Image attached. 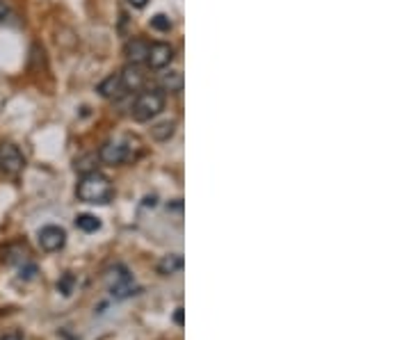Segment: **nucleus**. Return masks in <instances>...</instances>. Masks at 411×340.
Listing matches in <instances>:
<instances>
[{
	"instance_id": "f257e3e1",
	"label": "nucleus",
	"mask_w": 411,
	"mask_h": 340,
	"mask_svg": "<svg viewBox=\"0 0 411 340\" xmlns=\"http://www.w3.org/2000/svg\"><path fill=\"white\" fill-rule=\"evenodd\" d=\"M76 194L82 203H108L112 199V183L106 174L101 171H89V174H82V178L76 188Z\"/></svg>"
},
{
	"instance_id": "f03ea898",
	"label": "nucleus",
	"mask_w": 411,
	"mask_h": 340,
	"mask_svg": "<svg viewBox=\"0 0 411 340\" xmlns=\"http://www.w3.org/2000/svg\"><path fill=\"white\" fill-rule=\"evenodd\" d=\"M133 149H142V144L137 137H126L123 142H106L98 151V160L110 164V167H119V164L135 162L140 153Z\"/></svg>"
},
{
	"instance_id": "7ed1b4c3",
	"label": "nucleus",
	"mask_w": 411,
	"mask_h": 340,
	"mask_svg": "<svg viewBox=\"0 0 411 340\" xmlns=\"http://www.w3.org/2000/svg\"><path fill=\"white\" fill-rule=\"evenodd\" d=\"M164 110V94L160 89H144L137 94L133 103L130 115L135 121H151L156 115Z\"/></svg>"
},
{
	"instance_id": "20e7f679",
	"label": "nucleus",
	"mask_w": 411,
	"mask_h": 340,
	"mask_svg": "<svg viewBox=\"0 0 411 340\" xmlns=\"http://www.w3.org/2000/svg\"><path fill=\"white\" fill-rule=\"evenodd\" d=\"M106 283L108 290L115 300H128V297L137 295L140 288L133 281V274L123 265H115L106 272Z\"/></svg>"
},
{
	"instance_id": "39448f33",
	"label": "nucleus",
	"mask_w": 411,
	"mask_h": 340,
	"mask_svg": "<svg viewBox=\"0 0 411 340\" xmlns=\"http://www.w3.org/2000/svg\"><path fill=\"white\" fill-rule=\"evenodd\" d=\"M26 169V158L14 142H0V171L5 176H18Z\"/></svg>"
},
{
	"instance_id": "423d86ee",
	"label": "nucleus",
	"mask_w": 411,
	"mask_h": 340,
	"mask_svg": "<svg viewBox=\"0 0 411 340\" xmlns=\"http://www.w3.org/2000/svg\"><path fill=\"white\" fill-rule=\"evenodd\" d=\"M67 244V233L60 229V226H44L39 231V246L44 251H60L62 246Z\"/></svg>"
},
{
	"instance_id": "0eeeda50",
	"label": "nucleus",
	"mask_w": 411,
	"mask_h": 340,
	"mask_svg": "<svg viewBox=\"0 0 411 340\" xmlns=\"http://www.w3.org/2000/svg\"><path fill=\"white\" fill-rule=\"evenodd\" d=\"M171 60H174V48L169 44H162V41H158V44H151L149 46L147 64L151 69H164V67H169Z\"/></svg>"
},
{
	"instance_id": "6e6552de",
	"label": "nucleus",
	"mask_w": 411,
	"mask_h": 340,
	"mask_svg": "<svg viewBox=\"0 0 411 340\" xmlns=\"http://www.w3.org/2000/svg\"><path fill=\"white\" fill-rule=\"evenodd\" d=\"M98 94L103 98H110V101H121L123 96L128 94V89H126V85H123L121 76L115 74V76H108L106 80L101 82V85H98Z\"/></svg>"
},
{
	"instance_id": "1a4fd4ad",
	"label": "nucleus",
	"mask_w": 411,
	"mask_h": 340,
	"mask_svg": "<svg viewBox=\"0 0 411 340\" xmlns=\"http://www.w3.org/2000/svg\"><path fill=\"white\" fill-rule=\"evenodd\" d=\"M119 76H121L123 85H126L128 91H137L144 87V82H147V74L140 69V64H126Z\"/></svg>"
},
{
	"instance_id": "9d476101",
	"label": "nucleus",
	"mask_w": 411,
	"mask_h": 340,
	"mask_svg": "<svg viewBox=\"0 0 411 340\" xmlns=\"http://www.w3.org/2000/svg\"><path fill=\"white\" fill-rule=\"evenodd\" d=\"M126 55L130 60V64H142V62H147L149 44L144 39H133L126 44Z\"/></svg>"
},
{
	"instance_id": "9b49d317",
	"label": "nucleus",
	"mask_w": 411,
	"mask_h": 340,
	"mask_svg": "<svg viewBox=\"0 0 411 340\" xmlns=\"http://www.w3.org/2000/svg\"><path fill=\"white\" fill-rule=\"evenodd\" d=\"M183 270V256L181 254H171V256H162V261L158 263V272L162 276H171Z\"/></svg>"
},
{
	"instance_id": "f8f14e48",
	"label": "nucleus",
	"mask_w": 411,
	"mask_h": 340,
	"mask_svg": "<svg viewBox=\"0 0 411 340\" xmlns=\"http://www.w3.org/2000/svg\"><path fill=\"white\" fill-rule=\"evenodd\" d=\"M174 132H176V121L167 119V121L156 123V126L151 128V137L158 140V142H167L169 137H174Z\"/></svg>"
},
{
	"instance_id": "ddd939ff",
	"label": "nucleus",
	"mask_w": 411,
	"mask_h": 340,
	"mask_svg": "<svg viewBox=\"0 0 411 340\" xmlns=\"http://www.w3.org/2000/svg\"><path fill=\"white\" fill-rule=\"evenodd\" d=\"M28 249L23 244H12V246H7L5 254H3V261L9 263V265H26L28 263Z\"/></svg>"
},
{
	"instance_id": "4468645a",
	"label": "nucleus",
	"mask_w": 411,
	"mask_h": 340,
	"mask_svg": "<svg viewBox=\"0 0 411 340\" xmlns=\"http://www.w3.org/2000/svg\"><path fill=\"white\" fill-rule=\"evenodd\" d=\"M160 85L164 91H181L183 89V76H181V71H169V74H164L162 80H160Z\"/></svg>"
},
{
	"instance_id": "2eb2a0df",
	"label": "nucleus",
	"mask_w": 411,
	"mask_h": 340,
	"mask_svg": "<svg viewBox=\"0 0 411 340\" xmlns=\"http://www.w3.org/2000/svg\"><path fill=\"white\" fill-rule=\"evenodd\" d=\"M76 226L85 233H94V231L101 229V222H98V217H94V215H78Z\"/></svg>"
},
{
	"instance_id": "dca6fc26",
	"label": "nucleus",
	"mask_w": 411,
	"mask_h": 340,
	"mask_svg": "<svg viewBox=\"0 0 411 340\" xmlns=\"http://www.w3.org/2000/svg\"><path fill=\"white\" fill-rule=\"evenodd\" d=\"M96 160H98V156L96 153H87V156H82V158H78L76 160V169L80 171V174H89V171H94L96 167Z\"/></svg>"
},
{
	"instance_id": "f3484780",
	"label": "nucleus",
	"mask_w": 411,
	"mask_h": 340,
	"mask_svg": "<svg viewBox=\"0 0 411 340\" xmlns=\"http://www.w3.org/2000/svg\"><path fill=\"white\" fill-rule=\"evenodd\" d=\"M151 28L153 30H160V33H169L171 30V21L169 16H164V14H156L151 18Z\"/></svg>"
},
{
	"instance_id": "a211bd4d",
	"label": "nucleus",
	"mask_w": 411,
	"mask_h": 340,
	"mask_svg": "<svg viewBox=\"0 0 411 340\" xmlns=\"http://www.w3.org/2000/svg\"><path fill=\"white\" fill-rule=\"evenodd\" d=\"M0 340H23V332L21 329H9V332L0 336Z\"/></svg>"
},
{
	"instance_id": "6ab92c4d",
	"label": "nucleus",
	"mask_w": 411,
	"mask_h": 340,
	"mask_svg": "<svg viewBox=\"0 0 411 340\" xmlns=\"http://www.w3.org/2000/svg\"><path fill=\"white\" fill-rule=\"evenodd\" d=\"M147 3H149V0H128V5H133L135 9H142Z\"/></svg>"
},
{
	"instance_id": "aec40b11",
	"label": "nucleus",
	"mask_w": 411,
	"mask_h": 340,
	"mask_svg": "<svg viewBox=\"0 0 411 340\" xmlns=\"http://www.w3.org/2000/svg\"><path fill=\"white\" fill-rule=\"evenodd\" d=\"M174 322H176V324H183V308H179L176 315H174Z\"/></svg>"
},
{
	"instance_id": "412c9836",
	"label": "nucleus",
	"mask_w": 411,
	"mask_h": 340,
	"mask_svg": "<svg viewBox=\"0 0 411 340\" xmlns=\"http://www.w3.org/2000/svg\"><path fill=\"white\" fill-rule=\"evenodd\" d=\"M7 16V5L3 3V0H0V21H3Z\"/></svg>"
}]
</instances>
